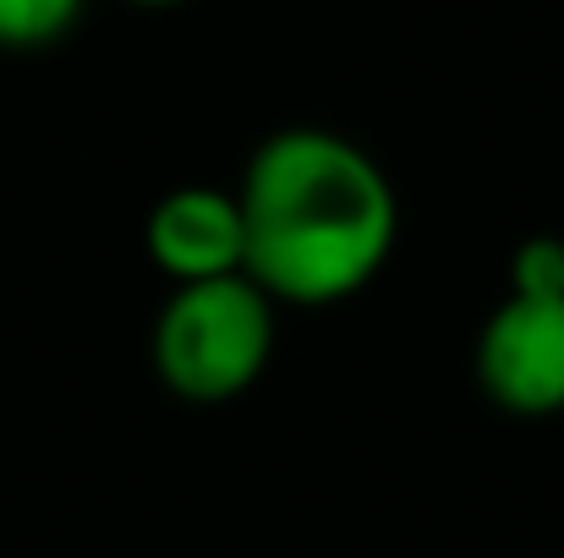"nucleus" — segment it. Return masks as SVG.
I'll use <instances>...</instances> for the list:
<instances>
[{
  "mask_svg": "<svg viewBox=\"0 0 564 558\" xmlns=\"http://www.w3.org/2000/svg\"><path fill=\"white\" fill-rule=\"evenodd\" d=\"M477 383L510 416H564V296H505L477 335Z\"/></svg>",
  "mask_w": 564,
  "mask_h": 558,
  "instance_id": "7ed1b4c3",
  "label": "nucleus"
},
{
  "mask_svg": "<svg viewBox=\"0 0 564 558\" xmlns=\"http://www.w3.org/2000/svg\"><path fill=\"white\" fill-rule=\"evenodd\" d=\"M127 6H138V11H171V6H187V0H127Z\"/></svg>",
  "mask_w": 564,
  "mask_h": 558,
  "instance_id": "0eeeda50",
  "label": "nucleus"
},
{
  "mask_svg": "<svg viewBox=\"0 0 564 558\" xmlns=\"http://www.w3.org/2000/svg\"><path fill=\"white\" fill-rule=\"evenodd\" d=\"M510 296H564V236H527L510 252Z\"/></svg>",
  "mask_w": 564,
  "mask_h": 558,
  "instance_id": "423d86ee",
  "label": "nucleus"
},
{
  "mask_svg": "<svg viewBox=\"0 0 564 558\" xmlns=\"http://www.w3.org/2000/svg\"><path fill=\"white\" fill-rule=\"evenodd\" d=\"M241 274L274 307H340L383 274L400 203L373 154L329 127L269 132L230 186Z\"/></svg>",
  "mask_w": 564,
  "mask_h": 558,
  "instance_id": "f257e3e1",
  "label": "nucleus"
},
{
  "mask_svg": "<svg viewBox=\"0 0 564 558\" xmlns=\"http://www.w3.org/2000/svg\"><path fill=\"white\" fill-rule=\"evenodd\" d=\"M83 11L88 0H0V50H50L83 22Z\"/></svg>",
  "mask_w": 564,
  "mask_h": 558,
  "instance_id": "39448f33",
  "label": "nucleus"
},
{
  "mask_svg": "<svg viewBox=\"0 0 564 558\" xmlns=\"http://www.w3.org/2000/svg\"><path fill=\"white\" fill-rule=\"evenodd\" d=\"M280 307L247 280H203V285H171L149 357L160 383L187 405H230L241 400L274 357Z\"/></svg>",
  "mask_w": 564,
  "mask_h": 558,
  "instance_id": "f03ea898",
  "label": "nucleus"
},
{
  "mask_svg": "<svg viewBox=\"0 0 564 558\" xmlns=\"http://www.w3.org/2000/svg\"><path fill=\"white\" fill-rule=\"evenodd\" d=\"M143 252L171 285L241 274V208L225 186H176L143 219Z\"/></svg>",
  "mask_w": 564,
  "mask_h": 558,
  "instance_id": "20e7f679",
  "label": "nucleus"
}]
</instances>
